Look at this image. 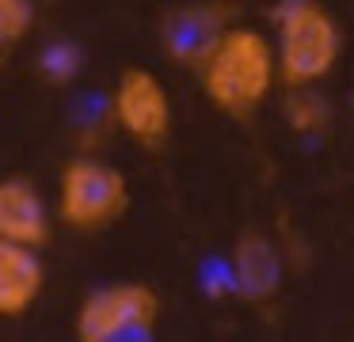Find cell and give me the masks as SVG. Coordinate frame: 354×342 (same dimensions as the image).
I'll list each match as a JSON object with an SVG mask.
<instances>
[{"instance_id": "cell-1", "label": "cell", "mask_w": 354, "mask_h": 342, "mask_svg": "<svg viewBox=\"0 0 354 342\" xmlns=\"http://www.w3.org/2000/svg\"><path fill=\"white\" fill-rule=\"evenodd\" d=\"M194 73H198L202 95L209 99L214 111L229 114V118H252L278 84L274 46L263 30L232 23Z\"/></svg>"}, {"instance_id": "cell-2", "label": "cell", "mask_w": 354, "mask_h": 342, "mask_svg": "<svg viewBox=\"0 0 354 342\" xmlns=\"http://www.w3.org/2000/svg\"><path fill=\"white\" fill-rule=\"evenodd\" d=\"M274 68L286 88H316L328 80L343 53V30L320 0H278L274 12Z\"/></svg>"}, {"instance_id": "cell-3", "label": "cell", "mask_w": 354, "mask_h": 342, "mask_svg": "<svg viewBox=\"0 0 354 342\" xmlns=\"http://www.w3.org/2000/svg\"><path fill=\"white\" fill-rule=\"evenodd\" d=\"M130 209V182L100 156H73L57 175V220L73 232H103Z\"/></svg>"}, {"instance_id": "cell-4", "label": "cell", "mask_w": 354, "mask_h": 342, "mask_svg": "<svg viewBox=\"0 0 354 342\" xmlns=\"http://www.w3.org/2000/svg\"><path fill=\"white\" fill-rule=\"evenodd\" d=\"M160 319V293L145 281H115L80 301L73 334L77 342H149Z\"/></svg>"}, {"instance_id": "cell-5", "label": "cell", "mask_w": 354, "mask_h": 342, "mask_svg": "<svg viewBox=\"0 0 354 342\" xmlns=\"http://www.w3.org/2000/svg\"><path fill=\"white\" fill-rule=\"evenodd\" d=\"M111 122L130 137L133 144L149 152H160L171 137V99L164 91L160 76L133 65L122 68L115 80V91L107 99Z\"/></svg>"}, {"instance_id": "cell-6", "label": "cell", "mask_w": 354, "mask_h": 342, "mask_svg": "<svg viewBox=\"0 0 354 342\" xmlns=\"http://www.w3.org/2000/svg\"><path fill=\"white\" fill-rule=\"evenodd\" d=\"M236 23V4L229 0H198V4L171 8L160 19V50L171 65L198 68L202 57L214 50V42Z\"/></svg>"}, {"instance_id": "cell-7", "label": "cell", "mask_w": 354, "mask_h": 342, "mask_svg": "<svg viewBox=\"0 0 354 342\" xmlns=\"http://www.w3.org/2000/svg\"><path fill=\"white\" fill-rule=\"evenodd\" d=\"M50 209L42 202L39 187L24 175L0 179V240L19 247L42 251L50 243Z\"/></svg>"}, {"instance_id": "cell-8", "label": "cell", "mask_w": 354, "mask_h": 342, "mask_svg": "<svg viewBox=\"0 0 354 342\" xmlns=\"http://www.w3.org/2000/svg\"><path fill=\"white\" fill-rule=\"evenodd\" d=\"M229 285L252 304H267L278 293V285H282V258H278V247L270 243V236L263 232L240 236L229 258Z\"/></svg>"}, {"instance_id": "cell-9", "label": "cell", "mask_w": 354, "mask_h": 342, "mask_svg": "<svg viewBox=\"0 0 354 342\" xmlns=\"http://www.w3.org/2000/svg\"><path fill=\"white\" fill-rule=\"evenodd\" d=\"M42 285H46V266L39 251L0 240V316H27L42 296Z\"/></svg>"}, {"instance_id": "cell-10", "label": "cell", "mask_w": 354, "mask_h": 342, "mask_svg": "<svg viewBox=\"0 0 354 342\" xmlns=\"http://www.w3.org/2000/svg\"><path fill=\"white\" fill-rule=\"evenodd\" d=\"M282 114H286V126L293 129L297 137H324L331 126V106L328 99L320 95L316 88H286L282 99Z\"/></svg>"}, {"instance_id": "cell-11", "label": "cell", "mask_w": 354, "mask_h": 342, "mask_svg": "<svg viewBox=\"0 0 354 342\" xmlns=\"http://www.w3.org/2000/svg\"><path fill=\"white\" fill-rule=\"evenodd\" d=\"M35 30V0H0V65Z\"/></svg>"}, {"instance_id": "cell-12", "label": "cell", "mask_w": 354, "mask_h": 342, "mask_svg": "<svg viewBox=\"0 0 354 342\" xmlns=\"http://www.w3.org/2000/svg\"><path fill=\"white\" fill-rule=\"evenodd\" d=\"M80 68H84V53H80L77 42H69V38H57V42H50L46 50L39 53V73L46 84H57V88H65V84H73L80 76Z\"/></svg>"}]
</instances>
